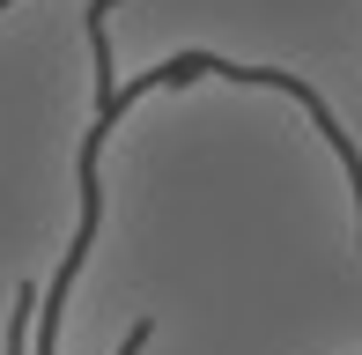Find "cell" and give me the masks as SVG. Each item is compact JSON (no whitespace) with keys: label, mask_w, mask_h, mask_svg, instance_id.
Instances as JSON below:
<instances>
[{"label":"cell","mask_w":362,"mask_h":355,"mask_svg":"<svg viewBox=\"0 0 362 355\" xmlns=\"http://www.w3.org/2000/svg\"><path fill=\"white\" fill-rule=\"evenodd\" d=\"M0 8H15V0H0Z\"/></svg>","instance_id":"obj_2"},{"label":"cell","mask_w":362,"mask_h":355,"mask_svg":"<svg viewBox=\"0 0 362 355\" xmlns=\"http://www.w3.org/2000/svg\"><path fill=\"white\" fill-rule=\"evenodd\" d=\"M119 8V0H89V67H96V119H89V141H81V230H74V245H67V260H59L52 274V289H37V355H52L59 341V303H67V289H74V274L81 260H89V245H96V230H104V178H96V156H104V141H111V126H119V82H111V37H104V15Z\"/></svg>","instance_id":"obj_1"}]
</instances>
